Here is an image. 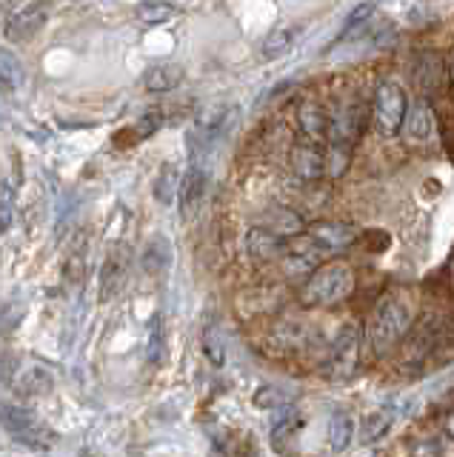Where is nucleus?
<instances>
[{
  "label": "nucleus",
  "mask_w": 454,
  "mask_h": 457,
  "mask_svg": "<svg viewBox=\"0 0 454 457\" xmlns=\"http://www.w3.org/2000/svg\"><path fill=\"white\" fill-rule=\"evenodd\" d=\"M443 428H446V432H449V437H454V411H451V414H449V418H446Z\"/></svg>",
  "instance_id": "nucleus-33"
},
{
  "label": "nucleus",
  "mask_w": 454,
  "mask_h": 457,
  "mask_svg": "<svg viewBox=\"0 0 454 457\" xmlns=\"http://www.w3.org/2000/svg\"><path fill=\"white\" fill-rule=\"evenodd\" d=\"M161 126H163V112H161V109H149V112L144 114V118H140V120L132 126L135 140H146V137H152Z\"/></svg>",
  "instance_id": "nucleus-31"
},
{
  "label": "nucleus",
  "mask_w": 454,
  "mask_h": 457,
  "mask_svg": "<svg viewBox=\"0 0 454 457\" xmlns=\"http://www.w3.org/2000/svg\"><path fill=\"white\" fill-rule=\"evenodd\" d=\"M49 9L44 4H18L12 6V12L6 14V40L9 43H29L32 37H37L40 29L46 26Z\"/></svg>",
  "instance_id": "nucleus-6"
},
{
  "label": "nucleus",
  "mask_w": 454,
  "mask_h": 457,
  "mask_svg": "<svg viewBox=\"0 0 454 457\" xmlns=\"http://www.w3.org/2000/svg\"><path fill=\"white\" fill-rule=\"evenodd\" d=\"M301 32H303V29L297 26V23L277 26L275 32L263 40V57H266V61H277V57L292 52V46L297 43V37H301Z\"/></svg>",
  "instance_id": "nucleus-21"
},
{
  "label": "nucleus",
  "mask_w": 454,
  "mask_h": 457,
  "mask_svg": "<svg viewBox=\"0 0 454 457\" xmlns=\"http://www.w3.org/2000/svg\"><path fill=\"white\" fill-rule=\"evenodd\" d=\"M280 263L289 275H309L311 278L326 263V254L318 249V243L303 232V235L289 240V246H286V252H283Z\"/></svg>",
  "instance_id": "nucleus-7"
},
{
  "label": "nucleus",
  "mask_w": 454,
  "mask_h": 457,
  "mask_svg": "<svg viewBox=\"0 0 454 457\" xmlns=\"http://www.w3.org/2000/svg\"><path fill=\"white\" fill-rule=\"evenodd\" d=\"M229 118H232V109L229 106H211L206 112L197 114L194 120V129H192V146H197V143H203V146H209L211 140H218L226 126H229Z\"/></svg>",
  "instance_id": "nucleus-11"
},
{
  "label": "nucleus",
  "mask_w": 454,
  "mask_h": 457,
  "mask_svg": "<svg viewBox=\"0 0 454 457\" xmlns=\"http://www.w3.org/2000/svg\"><path fill=\"white\" fill-rule=\"evenodd\" d=\"M406 114H409V97L403 92V86L394 80H383L377 86L372 104L375 129L383 137H394L406 126Z\"/></svg>",
  "instance_id": "nucleus-5"
},
{
  "label": "nucleus",
  "mask_w": 454,
  "mask_h": 457,
  "mask_svg": "<svg viewBox=\"0 0 454 457\" xmlns=\"http://www.w3.org/2000/svg\"><path fill=\"white\" fill-rule=\"evenodd\" d=\"M126 269H129V254H126L123 249L115 252L103 263V271H101V300H103V303L109 297H115L120 292V286L126 280Z\"/></svg>",
  "instance_id": "nucleus-17"
},
{
  "label": "nucleus",
  "mask_w": 454,
  "mask_h": 457,
  "mask_svg": "<svg viewBox=\"0 0 454 457\" xmlns=\"http://www.w3.org/2000/svg\"><path fill=\"white\" fill-rule=\"evenodd\" d=\"M161 352H163V328H161V314H154V320L149 326V349H146V357L152 363L161 361Z\"/></svg>",
  "instance_id": "nucleus-32"
},
{
  "label": "nucleus",
  "mask_w": 454,
  "mask_h": 457,
  "mask_svg": "<svg viewBox=\"0 0 454 457\" xmlns=\"http://www.w3.org/2000/svg\"><path fill=\"white\" fill-rule=\"evenodd\" d=\"M26 83V69L15 52L0 46V95H15Z\"/></svg>",
  "instance_id": "nucleus-19"
},
{
  "label": "nucleus",
  "mask_w": 454,
  "mask_h": 457,
  "mask_svg": "<svg viewBox=\"0 0 454 457\" xmlns=\"http://www.w3.org/2000/svg\"><path fill=\"white\" fill-rule=\"evenodd\" d=\"M354 432H358V426H354V418L349 411H334L332 420H329V446L334 452H346L354 440Z\"/></svg>",
  "instance_id": "nucleus-25"
},
{
  "label": "nucleus",
  "mask_w": 454,
  "mask_h": 457,
  "mask_svg": "<svg viewBox=\"0 0 454 457\" xmlns=\"http://www.w3.org/2000/svg\"><path fill=\"white\" fill-rule=\"evenodd\" d=\"M183 80V69L177 63H154L146 69L144 86L149 92H172Z\"/></svg>",
  "instance_id": "nucleus-20"
},
{
  "label": "nucleus",
  "mask_w": 454,
  "mask_h": 457,
  "mask_svg": "<svg viewBox=\"0 0 454 457\" xmlns=\"http://www.w3.org/2000/svg\"><path fill=\"white\" fill-rule=\"evenodd\" d=\"M292 166L303 180H320L326 175V152H323V146L301 143V146L292 152Z\"/></svg>",
  "instance_id": "nucleus-15"
},
{
  "label": "nucleus",
  "mask_w": 454,
  "mask_h": 457,
  "mask_svg": "<svg viewBox=\"0 0 454 457\" xmlns=\"http://www.w3.org/2000/svg\"><path fill=\"white\" fill-rule=\"evenodd\" d=\"M140 263L149 271V275H161L169 266H172V240L166 235H152L149 243L144 246V254H140Z\"/></svg>",
  "instance_id": "nucleus-16"
},
{
  "label": "nucleus",
  "mask_w": 454,
  "mask_h": 457,
  "mask_svg": "<svg viewBox=\"0 0 454 457\" xmlns=\"http://www.w3.org/2000/svg\"><path fill=\"white\" fill-rule=\"evenodd\" d=\"M180 169L175 163H166L161 171H158V180H154L152 192H154V200H158L161 206H172L175 200L180 197Z\"/></svg>",
  "instance_id": "nucleus-22"
},
{
  "label": "nucleus",
  "mask_w": 454,
  "mask_h": 457,
  "mask_svg": "<svg viewBox=\"0 0 454 457\" xmlns=\"http://www.w3.org/2000/svg\"><path fill=\"white\" fill-rule=\"evenodd\" d=\"M260 226H266L268 232H275V235H280V237H286V240H292V237H297V232L303 228V218L297 212H292V209H272L266 214V220L260 223Z\"/></svg>",
  "instance_id": "nucleus-23"
},
{
  "label": "nucleus",
  "mask_w": 454,
  "mask_h": 457,
  "mask_svg": "<svg viewBox=\"0 0 454 457\" xmlns=\"http://www.w3.org/2000/svg\"><path fill=\"white\" fill-rule=\"evenodd\" d=\"M289 240L280 237L275 232H268L266 226H252L246 232V252L254 257V261H280L283 252H286Z\"/></svg>",
  "instance_id": "nucleus-10"
},
{
  "label": "nucleus",
  "mask_w": 454,
  "mask_h": 457,
  "mask_svg": "<svg viewBox=\"0 0 454 457\" xmlns=\"http://www.w3.org/2000/svg\"><path fill=\"white\" fill-rule=\"evenodd\" d=\"M406 137L411 143H429L434 137V114L425 104H415L409 106V114H406Z\"/></svg>",
  "instance_id": "nucleus-18"
},
{
  "label": "nucleus",
  "mask_w": 454,
  "mask_h": 457,
  "mask_svg": "<svg viewBox=\"0 0 454 457\" xmlns=\"http://www.w3.org/2000/svg\"><path fill=\"white\" fill-rule=\"evenodd\" d=\"M360 354H363V335L354 323L340 326L337 337L329 346V357H326V378L332 380H351L360 371Z\"/></svg>",
  "instance_id": "nucleus-4"
},
{
  "label": "nucleus",
  "mask_w": 454,
  "mask_h": 457,
  "mask_svg": "<svg viewBox=\"0 0 454 457\" xmlns=\"http://www.w3.org/2000/svg\"><path fill=\"white\" fill-rule=\"evenodd\" d=\"M354 286H358V280H354L351 266L340 263V261H329V263H323L311 278H306L303 289H301V303L309 309L334 306L354 292Z\"/></svg>",
  "instance_id": "nucleus-2"
},
{
  "label": "nucleus",
  "mask_w": 454,
  "mask_h": 457,
  "mask_svg": "<svg viewBox=\"0 0 454 457\" xmlns=\"http://www.w3.org/2000/svg\"><path fill=\"white\" fill-rule=\"evenodd\" d=\"M411 326H415V300L409 297V292H389L380 297L368 318V340L377 354H386L411 332Z\"/></svg>",
  "instance_id": "nucleus-1"
},
{
  "label": "nucleus",
  "mask_w": 454,
  "mask_h": 457,
  "mask_svg": "<svg viewBox=\"0 0 454 457\" xmlns=\"http://www.w3.org/2000/svg\"><path fill=\"white\" fill-rule=\"evenodd\" d=\"M297 120H301V132H303V143H311V146H323V143H329V123L332 118H326V112L318 106V104H306L297 114Z\"/></svg>",
  "instance_id": "nucleus-14"
},
{
  "label": "nucleus",
  "mask_w": 454,
  "mask_h": 457,
  "mask_svg": "<svg viewBox=\"0 0 454 457\" xmlns=\"http://www.w3.org/2000/svg\"><path fill=\"white\" fill-rule=\"evenodd\" d=\"M415 83L425 95H434L443 89L446 83V66H443V57L434 54V52H423L417 54L415 61Z\"/></svg>",
  "instance_id": "nucleus-12"
},
{
  "label": "nucleus",
  "mask_w": 454,
  "mask_h": 457,
  "mask_svg": "<svg viewBox=\"0 0 454 457\" xmlns=\"http://www.w3.org/2000/svg\"><path fill=\"white\" fill-rule=\"evenodd\" d=\"M15 226V186L0 180V237Z\"/></svg>",
  "instance_id": "nucleus-28"
},
{
  "label": "nucleus",
  "mask_w": 454,
  "mask_h": 457,
  "mask_svg": "<svg viewBox=\"0 0 454 457\" xmlns=\"http://www.w3.org/2000/svg\"><path fill=\"white\" fill-rule=\"evenodd\" d=\"M392 428V418L386 411H375V414H368L366 418V428H363V440L366 443H375L380 440L383 435H386Z\"/></svg>",
  "instance_id": "nucleus-30"
},
{
  "label": "nucleus",
  "mask_w": 454,
  "mask_h": 457,
  "mask_svg": "<svg viewBox=\"0 0 454 457\" xmlns=\"http://www.w3.org/2000/svg\"><path fill=\"white\" fill-rule=\"evenodd\" d=\"M203 352H206L211 366L220 369L226 363V340H223V332H220L218 323L206 326V332H203Z\"/></svg>",
  "instance_id": "nucleus-27"
},
{
  "label": "nucleus",
  "mask_w": 454,
  "mask_h": 457,
  "mask_svg": "<svg viewBox=\"0 0 454 457\" xmlns=\"http://www.w3.org/2000/svg\"><path fill=\"white\" fill-rule=\"evenodd\" d=\"M0 426L6 428V435L12 440L23 443L29 449H52L54 446V432L37 418L32 409L18 406V403H6L0 406Z\"/></svg>",
  "instance_id": "nucleus-3"
},
{
  "label": "nucleus",
  "mask_w": 454,
  "mask_h": 457,
  "mask_svg": "<svg viewBox=\"0 0 454 457\" xmlns=\"http://www.w3.org/2000/svg\"><path fill=\"white\" fill-rule=\"evenodd\" d=\"M301 423H303V418L297 414V409L283 406V411L277 414V420H275V426H272V440H275V443L289 440V437L297 432V428H301Z\"/></svg>",
  "instance_id": "nucleus-29"
},
{
  "label": "nucleus",
  "mask_w": 454,
  "mask_h": 457,
  "mask_svg": "<svg viewBox=\"0 0 454 457\" xmlns=\"http://www.w3.org/2000/svg\"><path fill=\"white\" fill-rule=\"evenodd\" d=\"M177 12L175 4H163V0H152V4H140L137 6V18L146 26H163L172 21V14Z\"/></svg>",
  "instance_id": "nucleus-26"
},
{
  "label": "nucleus",
  "mask_w": 454,
  "mask_h": 457,
  "mask_svg": "<svg viewBox=\"0 0 454 457\" xmlns=\"http://www.w3.org/2000/svg\"><path fill=\"white\" fill-rule=\"evenodd\" d=\"M52 386H54L52 371L44 369V366H37V363L23 366L18 371V378H15V392L21 397H44V395L52 392Z\"/></svg>",
  "instance_id": "nucleus-13"
},
{
  "label": "nucleus",
  "mask_w": 454,
  "mask_h": 457,
  "mask_svg": "<svg viewBox=\"0 0 454 457\" xmlns=\"http://www.w3.org/2000/svg\"><path fill=\"white\" fill-rule=\"evenodd\" d=\"M209 189V169L201 161H192L189 169L183 171V180H180V209L183 214H192L197 206L203 204Z\"/></svg>",
  "instance_id": "nucleus-9"
},
{
  "label": "nucleus",
  "mask_w": 454,
  "mask_h": 457,
  "mask_svg": "<svg viewBox=\"0 0 454 457\" xmlns=\"http://www.w3.org/2000/svg\"><path fill=\"white\" fill-rule=\"evenodd\" d=\"M375 12H377L375 4H360L358 9H354V12L349 14L346 26L340 29V35L334 37V46H343L346 40H351V37H358V35L368 32V26L375 23V21H372V18H375Z\"/></svg>",
  "instance_id": "nucleus-24"
},
{
  "label": "nucleus",
  "mask_w": 454,
  "mask_h": 457,
  "mask_svg": "<svg viewBox=\"0 0 454 457\" xmlns=\"http://www.w3.org/2000/svg\"><path fill=\"white\" fill-rule=\"evenodd\" d=\"M306 235L318 243V249L326 257H334L340 252H346L349 246H354V240H358V228H354L351 223L320 220V223H311L306 228Z\"/></svg>",
  "instance_id": "nucleus-8"
}]
</instances>
